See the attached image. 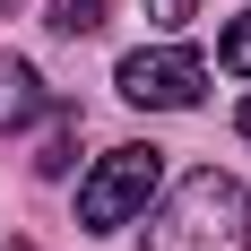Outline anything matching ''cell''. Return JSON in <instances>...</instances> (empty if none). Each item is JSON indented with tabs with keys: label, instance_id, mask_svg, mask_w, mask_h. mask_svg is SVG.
Returning <instances> with one entry per match:
<instances>
[{
	"label": "cell",
	"instance_id": "cell-1",
	"mask_svg": "<svg viewBox=\"0 0 251 251\" xmlns=\"http://www.w3.org/2000/svg\"><path fill=\"white\" fill-rule=\"evenodd\" d=\"M148 251H251V191L217 165L174 182V200L148 217Z\"/></svg>",
	"mask_w": 251,
	"mask_h": 251
},
{
	"label": "cell",
	"instance_id": "cell-2",
	"mask_svg": "<svg viewBox=\"0 0 251 251\" xmlns=\"http://www.w3.org/2000/svg\"><path fill=\"white\" fill-rule=\"evenodd\" d=\"M156 182H165V148H156V139H122V148H104L96 174L78 182V226H87V234L139 226L148 200H156Z\"/></svg>",
	"mask_w": 251,
	"mask_h": 251
},
{
	"label": "cell",
	"instance_id": "cell-3",
	"mask_svg": "<svg viewBox=\"0 0 251 251\" xmlns=\"http://www.w3.org/2000/svg\"><path fill=\"white\" fill-rule=\"evenodd\" d=\"M113 87H122L139 113H191V104L208 96V61L191 44H156V52H122V70H113Z\"/></svg>",
	"mask_w": 251,
	"mask_h": 251
},
{
	"label": "cell",
	"instance_id": "cell-4",
	"mask_svg": "<svg viewBox=\"0 0 251 251\" xmlns=\"http://www.w3.org/2000/svg\"><path fill=\"white\" fill-rule=\"evenodd\" d=\"M52 104H61V96H52L44 78H35V61H18V52H0V139H18V130H35V122L52 113Z\"/></svg>",
	"mask_w": 251,
	"mask_h": 251
},
{
	"label": "cell",
	"instance_id": "cell-5",
	"mask_svg": "<svg viewBox=\"0 0 251 251\" xmlns=\"http://www.w3.org/2000/svg\"><path fill=\"white\" fill-rule=\"evenodd\" d=\"M52 122H61V130L44 139V156H35V174H44V182H61V174H70V156H78V104H52Z\"/></svg>",
	"mask_w": 251,
	"mask_h": 251
},
{
	"label": "cell",
	"instance_id": "cell-6",
	"mask_svg": "<svg viewBox=\"0 0 251 251\" xmlns=\"http://www.w3.org/2000/svg\"><path fill=\"white\" fill-rule=\"evenodd\" d=\"M44 26L61 35V44H78V35H104V0H44Z\"/></svg>",
	"mask_w": 251,
	"mask_h": 251
},
{
	"label": "cell",
	"instance_id": "cell-7",
	"mask_svg": "<svg viewBox=\"0 0 251 251\" xmlns=\"http://www.w3.org/2000/svg\"><path fill=\"white\" fill-rule=\"evenodd\" d=\"M217 70H226V78H251V9L226 26V44H217Z\"/></svg>",
	"mask_w": 251,
	"mask_h": 251
},
{
	"label": "cell",
	"instance_id": "cell-8",
	"mask_svg": "<svg viewBox=\"0 0 251 251\" xmlns=\"http://www.w3.org/2000/svg\"><path fill=\"white\" fill-rule=\"evenodd\" d=\"M191 18H200V0H148V26H156V35H182Z\"/></svg>",
	"mask_w": 251,
	"mask_h": 251
},
{
	"label": "cell",
	"instance_id": "cell-9",
	"mask_svg": "<svg viewBox=\"0 0 251 251\" xmlns=\"http://www.w3.org/2000/svg\"><path fill=\"white\" fill-rule=\"evenodd\" d=\"M234 130H243V139H251V96H243V104H234Z\"/></svg>",
	"mask_w": 251,
	"mask_h": 251
},
{
	"label": "cell",
	"instance_id": "cell-10",
	"mask_svg": "<svg viewBox=\"0 0 251 251\" xmlns=\"http://www.w3.org/2000/svg\"><path fill=\"white\" fill-rule=\"evenodd\" d=\"M9 251H26V243H9Z\"/></svg>",
	"mask_w": 251,
	"mask_h": 251
}]
</instances>
